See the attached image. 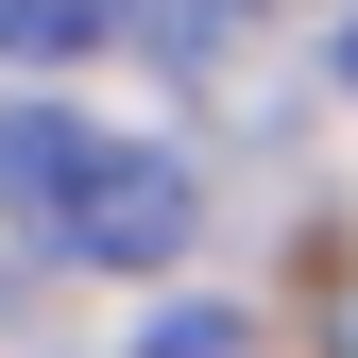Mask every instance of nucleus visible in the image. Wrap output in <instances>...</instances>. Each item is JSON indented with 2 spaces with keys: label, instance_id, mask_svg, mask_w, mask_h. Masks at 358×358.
I'll return each instance as SVG.
<instances>
[{
  "label": "nucleus",
  "instance_id": "f257e3e1",
  "mask_svg": "<svg viewBox=\"0 0 358 358\" xmlns=\"http://www.w3.org/2000/svg\"><path fill=\"white\" fill-rule=\"evenodd\" d=\"M0 222H34L85 273H171L188 222H205V188L154 137H103V120H69V103H17L0 120Z\"/></svg>",
  "mask_w": 358,
  "mask_h": 358
},
{
  "label": "nucleus",
  "instance_id": "f03ea898",
  "mask_svg": "<svg viewBox=\"0 0 358 358\" xmlns=\"http://www.w3.org/2000/svg\"><path fill=\"white\" fill-rule=\"evenodd\" d=\"M137 0H0V69H69V52H120Z\"/></svg>",
  "mask_w": 358,
  "mask_h": 358
},
{
  "label": "nucleus",
  "instance_id": "7ed1b4c3",
  "mask_svg": "<svg viewBox=\"0 0 358 358\" xmlns=\"http://www.w3.org/2000/svg\"><path fill=\"white\" fill-rule=\"evenodd\" d=\"M137 358H256V324H239V307H154Z\"/></svg>",
  "mask_w": 358,
  "mask_h": 358
},
{
  "label": "nucleus",
  "instance_id": "20e7f679",
  "mask_svg": "<svg viewBox=\"0 0 358 358\" xmlns=\"http://www.w3.org/2000/svg\"><path fill=\"white\" fill-rule=\"evenodd\" d=\"M324 358H358V273H341V307H324Z\"/></svg>",
  "mask_w": 358,
  "mask_h": 358
}]
</instances>
